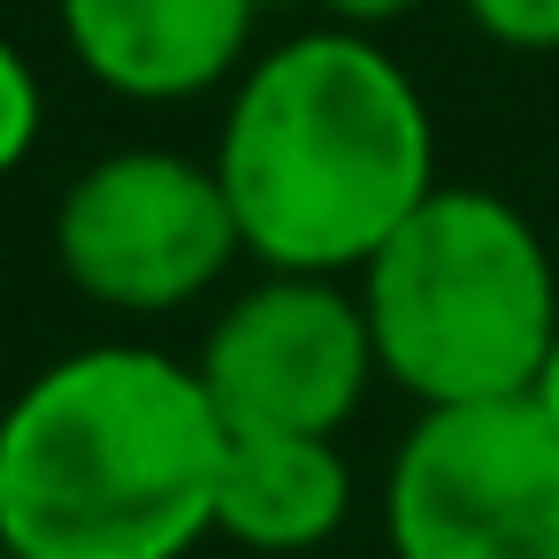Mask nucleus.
Listing matches in <instances>:
<instances>
[{
	"mask_svg": "<svg viewBox=\"0 0 559 559\" xmlns=\"http://www.w3.org/2000/svg\"><path fill=\"white\" fill-rule=\"evenodd\" d=\"M215 177L246 261L276 276H360L444 185L421 85L353 24L299 32L246 62L215 139Z\"/></svg>",
	"mask_w": 559,
	"mask_h": 559,
	"instance_id": "f257e3e1",
	"label": "nucleus"
},
{
	"mask_svg": "<svg viewBox=\"0 0 559 559\" xmlns=\"http://www.w3.org/2000/svg\"><path fill=\"white\" fill-rule=\"evenodd\" d=\"M230 429L192 360L85 345L0 414V544L16 559H185L215 536Z\"/></svg>",
	"mask_w": 559,
	"mask_h": 559,
	"instance_id": "f03ea898",
	"label": "nucleus"
},
{
	"mask_svg": "<svg viewBox=\"0 0 559 559\" xmlns=\"http://www.w3.org/2000/svg\"><path fill=\"white\" fill-rule=\"evenodd\" d=\"M383 376L421 406L528 399L559 345V269L483 185H437L353 276Z\"/></svg>",
	"mask_w": 559,
	"mask_h": 559,
	"instance_id": "7ed1b4c3",
	"label": "nucleus"
},
{
	"mask_svg": "<svg viewBox=\"0 0 559 559\" xmlns=\"http://www.w3.org/2000/svg\"><path fill=\"white\" fill-rule=\"evenodd\" d=\"M391 559H559V429L536 399L421 406L383 475Z\"/></svg>",
	"mask_w": 559,
	"mask_h": 559,
	"instance_id": "20e7f679",
	"label": "nucleus"
},
{
	"mask_svg": "<svg viewBox=\"0 0 559 559\" xmlns=\"http://www.w3.org/2000/svg\"><path fill=\"white\" fill-rule=\"evenodd\" d=\"M246 253L215 162L123 146L70 177L55 207L62 276L108 314H177L207 299Z\"/></svg>",
	"mask_w": 559,
	"mask_h": 559,
	"instance_id": "39448f33",
	"label": "nucleus"
},
{
	"mask_svg": "<svg viewBox=\"0 0 559 559\" xmlns=\"http://www.w3.org/2000/svg\"><path fill=\"white\" fill-rule=\"evenodd\" d=\"M192 368L230 437H337L383 376L360 292L345 276L276 269L207 322Z\"/></svg>",
	"mask_w": 559,
	"mask_h": 559,
	"instance_id": "423d86ee",
	"label": "nucleus"
},
{
	"mask_svg": "<svg viewBox=\"0 0 559 559\" xmlns=\"http://www.w3.org/2000/svg\"><path fill=\"white\" fill-rule=\"evenodd\" d=\"M261 0H62V39L93 85L139 108L246 78Z\"/></svg>",
	"mask_w": 559,
	"mask_h": 559,
	"instance_id": "0eeeda50",
	"label": "nucleus"
},
{
	"mask_svg": "<svg viewBox=\"0 0 559 559\" xmlns=\"http://www.w3.org/2000/svg\"><path fill=\"white\" fill-rule=\"evenodd\" d=\"M345 513H353V467L337 437H230L215 536L269 559H307L345 528Z\"/></svg>",
	"mask_w": 559,
	"mask_h": 559,
	"instance_id": "6e6552de",
	"label": "nucleus"
},
{
	"mask_svg": "<svg viewBox=\"0 0 559 559\" xmlns=\"http://www.w3.org/2000/svg\"><path fill=\"white\" fill-rule=\"evenodd\" d=\"M47 131V85L16 39H0V177H16Z\"/></svg>",
	"mask_w": 559,
	"mask_h": 559,
	"instance_id": "1a4fd4ad",
	"label": "nucleus"
},
{
	"mask_svg": "<svg viewBox=\"0 0 559 559\" xmlns=\"http://www.w3.org/2000/svg\"><path fill=\"white\" fill-rule=\"evenodd\" d=\"M467 24L513 55H559V0H460Z\"/></svg>",
	"mask_w": 559,
	"mask_h": 559,
	"instance_id": "9d476101",
	"label": "nucleus"
},
{
	"mask_svg": "<svg viewBox=\"0 0 559 559\" xmlns=\"http://www.w3.org/2000/svg\"><path fill=\"white\" fill-rule=\"evenodd\" d=\"M314 9H322L330 24H353V32H383V24H399V16H414V9H429V0H314Z\"/></svg>",
	"mask_w": 559,
	"mask_h": 559,
	"instance_id": "9b49d317",
	"label": "nucleus"
},
{
	"mask_svg": "<svg viewBox=\"0 0 559 559\" xmlns=\"http://www.w3.org/2000/svg\"><path fill=\"white\" fill-rule=\"evenodd\" d=\"M528 399H536V414L559 429V345H551V360H544V376H536V391H528Z\"/></svg>",
	"mask_w": 559,
	"mask_h": 559,
	"instance_id": "f8f14e48",
	"label": "nucleus"
},
{
	"mask_svg": "<svg viewBox=\"0 0 559 559\" xmlns=\"http://www.w3.org/2000/svg\"><path fill=\"white\" fill-rule=\"evenodd\" d=\"M0 559H16V551H9V544H0Z\"/></svg>",
	"mask_w": 559,
	"mask_h": 559,
	"instance_id": "ddd939ff",
	"label": "nucleus"
}]
</instances>
